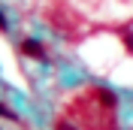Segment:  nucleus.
<instances>
[{"instance_id":"obj_1","label":"nucleus","mask_w":133,"mask_h":130,"mask_svg":"<svg viewBox=\"0 0 133 130\" xmlns=\"http://www.w3.org/2000/svg\"><path fill=\"white\" fill-rule=\"evenodd\" d=\"M21 51H24L27 57H33V61H42V57H45V49H42L39 40H24L21 42Z\"/></svg>"},{"instance_id":"obj_3","label":"nucleus","mask_w":133,"mask_h":130,"mask_svg":"<svg viewBox=\"0 0 133 130\" xmlns=\"http://www.w3.org/2000/svg\"><path fill=\"white\" fill-rule=\"evenodd\" d=\"M55 130H79V127H73L70 121H58V124H55Z\"/></svg>"},{"instance_id":"obj_4","label":"nucleus","mask_w":133,"mask_h":130,"mask_svg":"<svg viewBox=\"0 0 133 130\" xmlns=\"http://www.w3.org/2000/svg\"><path fill=\"white\" fill-rule=\"evenodd\" d=\"M0 30H6V18H3V12H0Z\"/></svg>"},{"instance_id":"obj_2","label":"nucleus","mask_w":133,"mask_h":130,"mask_svg":"<svg viewBox=\"0 0 133 130\" xmlns=\"http://www.w3.org/2000/svg\"><path fill=\"white\" fill-rule=\"evenodd\" d=\"M97 97H100V106H103V109H115V106H118V97H115V91L97 88Z\"/></svg>"}]
</instances>
